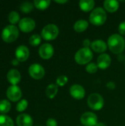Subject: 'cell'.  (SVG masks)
Masks as SVG:
<instances>
[{"label": "cell", "instance_id": "8", "mask_svg": "<svg viewBox=\"0 0 125 126\" xmlns=\"http://www.w3.org/2000/svg\"><path fill=\"white\" fill-rule=\"evenodd\" d=\"M97 121V116L93 112H85L80 117V122L84 126H96Z\"/></svg>", "mask_w": 125, "mask_h": 126}, {"label": "cell", "instance_id": "13", "mask_svg": "<svg viewBox=\"0 0 125 126\" xmlns=\"http://www.w3.org/2000/svg\"><path fill=\"white\" fill-rule=\"evenodd\" d=\"M15 55V58L19 62H24L28 59L29 56V50L27 48V47L24 45H20L16 48Z\"/></svg>", "mask_w": 125, "mask_h": 126}, {"label": "cell", "instance_id": "7", "mask_svg": "<svg viewBox=\"0 0 125 126\" xmlns=\"http://www.w3.org/2000/svg\"><path fill=\"white\" fill-rule=\"evenodd\" d=\"M28 72L29 75L35 80L42 79L45 75V69L39 63H32L30 65Z\"/></svg>", "mask_w": 125, "mask_h": 126}, {"label": "cell", "instance_id": "12", "mask_svg": "<svg viewBox=\"0 0 125 126\" xmlns=\"http://www.w3.org/2000/svg\"><path fill=\"white\" fill-rule=\"evenodd\" d=\"M69 93L72 97L76 100H82L85 94V91L83 86L79 84H74L70 87Z\"/></svg>", "mask_w": 125, "mask_h": 126}, {"label": "cell", "instance_id": "23", "mask_svg": "<svg viewBox=\"0 0 125 126\" xmlns=\"http://www.w3.org/2000/svg\"><path fill=\"white\" fill-rule=\"evenodd\" d=\"M11 109V104L7 100H0V113L6 114L8 113Z\"/></svg>", "mask_w": 125, "mask_h": 126}, {"label": "cell", "instance_id": "1", "mask_svg": "<svg viewBox=\"0 0 125 126\" xmlns=\"http://www.w3.org/2000/svg\"><path fill=\"white\" fill-rule=\"evenodd\" d=\"M108 47L114 54H122L125 48V41L124 38L117 33L111 35L108 40Z\"/></svg>", "mask_w": 125, "mask_h": 126}, {"label": "cell", "instance_id": "28", "mask_svg": "<svg viewBox=\"0 0 125 126\" xmlns=\"http://www.w3.org/2000/svg\"><path fill=\"white\" fill-rule=\"evenodd\" d=\"M27 106H28V102H27V100H25V99H23V100H20L18 103V104L16 106V110L18 112H22V111H24L26 110V109L27 108Z\"/></svg>", "mask_w": 125, "mask_h": 126}, {"label": "cell", "instance_id": "31", "mask_svg": "<svg viewBox=\"0 0 125 126\" xmlns=\"http://www.w3.org/2000/svg\"><path fill=\"white\" fill-rule=\"evenodd\" d=\"M118 30L121 35H125V21H122L119 24Z\"/></svg>", "mask_w": 125, "mask_h": 126}, {"label": "cell", "instance_id": "5", "mask_svg": "<svg viewBox=\"0 0 125 126\" xmlns=\"http://www.w3.org/2000/svg\"><path fill=\"white\" fill-rule=\"evenodd\" d=\"M87 103L89 108L92 110L99 111L103 108L105 102L101 94L98 93H92L88 96Z\"/></svg>", "mask_w": 125, "mask_h": 126}, {"label": "cell", "instance_id": "16", "mask_svg": "<svg viewBox=\"0 0 125 126\" xmlns=\"http://www.w3.org/2000/svg\"><path fill=\"white\" fill-rule=\"evenodd\" d=\"M16 124L18 126H32L33 120L29 114H21L16 118Z\"/></svg>", "mask_w": 125, "mask_h": 126}, {"label": "cell", "instance_id": "2", "mask_svg": "<svg viewBox=\"0 0 125 126\" xmlns=\"http://www.w3.org/2000/svg\"><path fill=\"white\" fill-rule=\"evenodd\" d=\"M107 17V13L102 7H97L91 13L89 21L93 25L100 26L105 24Z\"/></svg>", "mask_w": 125, "mask_h": 126}, {"label": "cell", "instance_id": "27", "mask_svg": "<svg viewBox=\"0 0 125 126\" xmlns=\"http://www.w3.org/2000/svg\"><path fill=\"white\" fill-rule=\"evenodd\" d=\"M41 41V36L39 35L38 34H34V35H31L29 39V44L34 47L39 45Z\"/></svg>", "mask_w": 125, "mask_h": 126}, {"label": "cell", "instance_id": "18", "mask_svg": "<svg viewBox=\"0 0 125 126\" xmlns=\"http://www.w3.org/2000/svg\"><path fill=\"white\" fill-rule=\"evenodd\" d=\"M119 7V1L115 0H105L104 1V7L105 10L109 13H114L116 12Z\"/></svg>", "mask_w": 125, "mask_h": 126}, {"label": "cell", "instance_id": "10", "mask_svg": "<svg viewBox=\"0 0 125 126\" xmlns=\"http://www.w3.org/2000/svg\"><path fill=\"white\" fill-rule=\"evenodd\" d=\"M22 92L18 86H10L7 90V97L12 102H16L21 98Z\"/></svg>", "mask_w": 125, "mask_h": 126}, {"label": "cell", "instance_id": "15", "mask_svg": "<svg viewBox=\"0 0 125 126\" xmlns=\"http://www.w3.org/2000/svg\"><path fill=\"white\" fill-rule=\"evenodd\" d=\"M7 78L8 82L10 83L13 86H17V84L21 81V77L20 72L17 69H12L7 72Z\"/></svg>", "mask_w": 125, "mask_h": 126}, {"label": "cell", "instance_id": "19", "mask_svg": "<svg viewBox=\"0 0 125 126\" xmlns=\"http://www.w3.org/2000/svg\"><path fill=\"white\" fill-rule=\"evenodd\" d=\"M80 9L84 12H89L94 9L95 1L94 0H81L79 3Z\"/></svg>", "mask_w": 125, "mask_h": 126}, {"label": "cell", "instance_id": "14", "mask_svg": "<svg viewBox=\"0 0 125 126\" xmlns=\"http://www.w3.org/2000/svg\"><path fill=\"white\" fill-rule=\"evenodd\" d=\"M111 63V58L107 53L101 54L97 58V66L101 69H105L110 66Z\"/></svg>", "mask_w": 125, "mask_h": 126}, {"label": "cell", "instance_id": "30", "mask_svg": "<svg viewBox=\"0 0 125 126\" xmlns=\"http://www.w3.org/2000/svg\"><path fill=\"white\" fill-rule=\"evenodd\" d=\"M69 81V78L66 75H60L56 79V83L59 86H65Z\"/></svg>", "mask_w": 125, "mask_h": 126}, {"label": "cell", "instance_id": "6", "mask_svg": "<svg viewBox=\"0 0 125 126\" xmlns=\"http://www.w3.org/2000/svg\"><path fill=\"white\" fill-rule=\"evenodd\" d=\"M59 35V28L54 24L46 25L41 31V37L46 41H52L55 39Z\"/></svg>", "mask_w": 125, "mask_h": 126}, {"label": "cell", "instance_id": "34", "mask_svg": "<svg viewBox=\"0 0 125 126\" xmlns=\"http://www.w3.org/2000/svg\"><path fill=\"white\" fill-rule=\"evenodd\" d=\"M106 86H107V87H108L109 89H111V90L114 89L116 88V84H115V83L113 82V81H109V82L107 83Z\"/></svg>", "mask_w": 125, "mask_h": 126}, {"label": "cell", "instance_id": "24", "mask_svg": "<svg viewBox=\"0 0 125 126\" xmlns=\"http://www.w3.org/2000/svg\"><path fill=\"white\" fill-rule=\"evenodd\" d=\"M0 126H14L13 120L9 116L0 115Z\"/></svg>", "mask_w": 125, "mask_h": 126}, {"label": "cell", "instance_id": "26", "mask_svg": "<svg viewBox=\"0 0 125 126\" xmlns=\"http://www.w3.org/2000/svg\"><path fill=\"white\" fill-rule=\"evenodd\" d=\"M20 16H19V14L17 13V12H15V11H11L10 13H9V15H8V21L13 24V25H14V24H15L16 23H18V22H19L20 21Z\"/></svg>", "mask_w": 125, "mask_h": 126}, {"label": "cell", "instance_id": "36", "mask_svg": "<svg viewBox=\"0 0 125 126\" xmlns=\"http://www.w3.org/2000/svg\"><path fill=\"white\" fill-rule=\"evenodd\" d=\"M55 2H57V3H58V4H64V3L68 2V1H67V0H63V1H57V0H56Z\"/></svg>", "mask_w": 125, "mask_h": 126}, {"label": "cell", "instance_id": "32", "mask_svg": "<svg viewBox=\"0 0 125 126\" xmlns=\"http://www.w3.org/2000/svg\"><path fill=\"white\" fill-rule=\"evenodd\" d=\"M46 126H57V123L55 119L49 118L46 120Z\"/></svg>", "mask_w": 125, "mask_h": 126}, {"label": "cell", "instance_id": "11", "mask_svg": "<svg viewBox=\"0 0 125 126\" xmlns=\"http://www.w3.org/2000/svg\"><path fill=\"white\" fill-rule=\"evenodd\" d=\"M38 53L41 58L44 60H48L53 56L54 48L52 44L49 43H45L40 47Z\"/></svg>", "mask_w": 125, "mask_h": 126}, {"label": "cell", "instance_id": "9", "mask_svg": "<svg viewBox=\"0 0 125 126\" xmlns=\"http://www.w3.org/2000/svg\"><path fill=\"white\" fill-rule=\"evenodd\" d=\"M19 29L24 32H32L35 27V21L29 17L23 18L18 22Z\"/></svg>", "mask_w": 125, "mask_h": 126}, {"label": "cell", "instance_id": "20", "mask_svg": "<svg viewBox=\"0 0 125 126\" xmlns=\"http://www.w3.org/2000/svg\"><path fill=\"white\" fill-rule=\"evenodd\" d=\"M88 24H89L86 20H78L74 24V29L77 32H82L87 30V28L88 27Z\"/></svg>", "mask_w": 125, "mask_h": 126}, {"label": "cell", "instance_id": "37", "mask_svg": "<svg viewBox=\"0 0 125 126\" xmlns=\"http://www.w3.org/2000/svg\"><path fill=\"white\" fill-rule=\"evenodd\" d=\"M96 126H105V124L104 123H98Z\"/></svg>", "mask_w": 125, "mask_h": 126}, {"label": "cell", "instance_id": "35", "mask_svg": "<svg viewBox=\"0 0 125 126\" xmlns=\"http://www.w3.org/2000/svg\"><path fill=\"white\" fill-rule=\"evenodd\" d=\"M12 64L13 65V66H18V64H19V61L16 59V58H15V59H13L12 60Z\"/></svg>", "mask_w": 125, "mask_h": 126}, {"label": "cell", "instance_id": "29", "mask_svg": "<svg viewBox=\"0 0 125 126\" xmlns=\"http://www.w3.org/2000/svg\"><path fill=\"white\" fill-rule=\"evenodd\" d=\"M98 66L97 64H96L95 63H89L88 64H87L85 69L87 71V72L90 73V74H94L96 73L98 71Z\"/></svg>", "mask_w": 125, "mask_h": 126}, {"label": "cell", "instance_id": "17", "mask_svg": "<svg viewBox=\"0 0 125 126\" xmlns=\"http://www.w3.org/2000/svg\"><path fill=\"white\" fill-rule=\"evenodd\" d=\"M91 47L92 50H94L96 52L103 53L107 50L108 47L107 44L103 40L97 39V40H95L93 42H91Z\"/></svg>", "mask_w": 125, "mask_h": 126}, {"label": "cell", "instance_id": "25", "mask_svg": "<svg viewBox=\"0 0 125 126\" xmlns=\"http://www.w3.org/2000/svg\"><path fill=\"white\" fill-rule=\"evenodd\" d=\"M34 7V4L29 1H24L20 5V10L24 13H29Z\"/></svg>", "mask_w": 125, "mask_h": 126}, {"label": "cell", "instance_id": "21", "mask_svg": "<svg viewBox=\"0 0 125 126\" xmlns=\"http://www.w3.org/2000/svg\"><path fill=\"white\" fill-rule=\"evenodd\" d=\"M57 92H58V86L57 84L51 83L46 87V94L50 99L54 98L57 95Z\"/></svg>", "mask_w": 125, "mask_h": 126}, {"label": "cell", "instance_id": "33", "mask_svg": "<svg viewBox=\"0 0 125 126\" xmlns=\"http://www.w3.org/2000/svg\"><path fill=\"white\" fill-rule=\"evenodd\" d=\"M83 44L84 47H85V48H89V47L91 45V41H90L89 39L86 38V39L83 40Z\"/></svg>", "mask_w": 125, "mask_h": 126}, {"label": "cell", "instance_id": "22", "mask_svg": "<svg viewBox=\"0 0 125 126\" xmlns=\"http://www.w3.org/2000/svg\"><path fill=\"white\" fill-rule=\"evenodd\" d=\"M50 0H35L33 2L34 6L39 10H46L50 5Z\"/></svg>", "mask_w": 125, "mask_h": 126}, {"label": "cell", "instance_id": "4", "mask_svg": "<svg viewBox=\"0 0 125 126\" xmlns=\"http://www.w3.org/2000/svg\"><path fill=\"white\" fill-rule=\"evenodd\" d=\"M93 52L89 48L83 47L80 49L74 55L75 61L80 65L88 64L93 58Z\"/></svg>", "mask_w": 125, "mask_h": 126}, {"label": "cell", "instance_id": "3", "mask_svg": "<svg viewBox=\"0 0 125 126\" xmlns=\"http://www.w3.org/2000/svg\"><path fill=\"white\" fill-rule=\"evenodd\" d=\"M19 35V31L16 26L10 24L6 26L1 32V38L7 43L15 41Z\"/></svg>", "mask_w": 125, "mask_h": 126}]
</instances>
